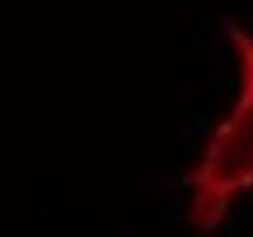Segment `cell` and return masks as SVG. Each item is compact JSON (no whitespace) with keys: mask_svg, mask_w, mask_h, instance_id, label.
Wrapping results in <instances>:
<instances>
[{"mask_svg":"<svg viewBox=\"0 0 253 237\" xmlns=\"http://www.w3.org/2000/svg\"><path fill=\"white\" fill-rule=\"evenodd\" d=\"M225 35L237 65V90L185 177L187 220L200 234L218 231L236 204L253 195V32L228 19Z\"/></svg>","mask_w":253,"mask_h":237,"instance_id":"6da1fadb","label":"cell"}]
</instances>
